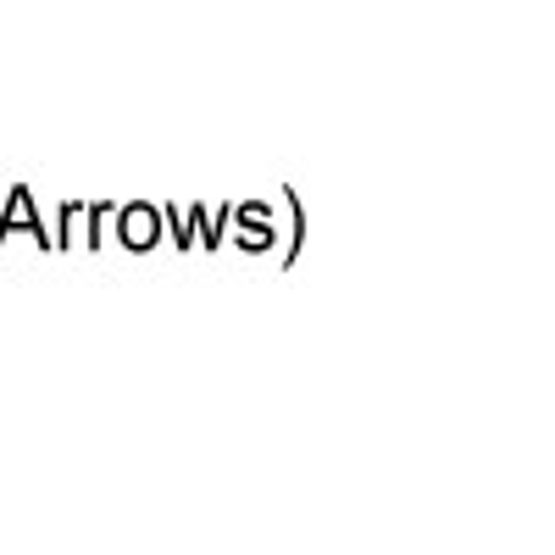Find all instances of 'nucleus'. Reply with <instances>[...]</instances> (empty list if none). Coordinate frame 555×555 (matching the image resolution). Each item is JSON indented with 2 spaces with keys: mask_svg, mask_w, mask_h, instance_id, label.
<instances>
[{
  "mask_svg": "<svg viewBox=\"0 0 555 555\" xmlns=\"http://www.w3.org/2000/svg\"><path fill=\"white\" fill-rule=\"evenodd\" d=\"M128 240L133 245H151V211H128Z\"/></svg>",
  "mask_w": 555,
  "mask_h": 555,
  "instance_id": "obj_1",
  "label": "nucleus"
}]
</instances>
